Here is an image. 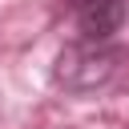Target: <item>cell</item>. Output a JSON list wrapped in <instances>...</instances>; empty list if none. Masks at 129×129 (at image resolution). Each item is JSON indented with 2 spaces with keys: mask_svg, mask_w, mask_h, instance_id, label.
Here are the masks:
<instances>
[{
  "mask_svg": "<svg viewBox=\"0 0 129 129\" xmlns=\"http://www.w3.org/2000/svg\"><path fill=\"white\" fill-rule=\"evenodd\" d=\"M117 64H121V52H117L109 40H85V36H81L77 44L60 48L52 77H56V85L69 89V93H97V89H105V85L113 81Z\"/></svg>",
  "mask_w": 129,
  "mask_h": 129,
  "instance_id": "cell-1",
  "label": "cell"
},
{
  "mask_svg": "<svg viewBox=\"0 0 129 129\" xmlns=\"http://www.w3.org/2000/svg\"><path fill=\"white\" fill-rule=\"evenodd\" d=\"M64 8L85 40H113L129 16L125 0H64Z\"/></svg>",
  "mask_w": 129,
  "mask_h": 129,
  "instance_id": "cell-2",
  "label": "cell"
}]
</instances>
